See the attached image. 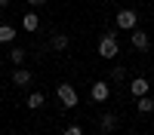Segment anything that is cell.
Instances as JSON below:
<instances>
[{
    "label": "cell",
    "instance_id": "6da1fadb",
    "mask_svg": "<svg viewBox=\"0 0 154 135\" xmlns=\"http://www.w3.org/2000/svg\"><path fill=\"white\" fill-rule=\"evenodd\" d=\"M117 52H120V46H117V34L108 31V34L99 40V55H102V58H114Z\"/></svg>",
    "mask_w": 154,
    "mask_h": 135
},
{
    "label": "cell",
    "instance_id": "7a4b0ae2",
    "mask_svg": "<svg viewBox=\"0 0 154 135\" xmlns=\"http://www.w3.org/2000/svg\"><path fill=\"white\" fill-rule=\"evenodd\" d=\"M56 95H59V104L62 107H77V92H74V86L71 83H59V89H56Z\"/></svg>",
    "mask_w": 154,
    "mask_h": 135
},
{
    "label": "cell",
    "instance_id": "3957f363",
    "mask_svg": "<svg viewBox=\"0 0 154 135\" xmlns=\"http://www.w3.org/2000/svg\"><path fill=\"white\" fill-rule=\"evenodd\" d=\"M89 98H93L96 104L108 101V98H111V86H108V80H96L93 86H89Z\"/></svg>",
    "mask_w": 154,
    "mask_h": 135
},
{
    "label": "cell",
    "instance_id": "277c9868",
    "mask_svg": "<svg viewBox=\"0 0 154 135\" xmlns=\"http://www.w3.org/2000/svg\"><path fill=\"white\" fill-rule=\"evenodd\" d=\"M136 22H139L136 9H120L117 16H114V25H117L120 31H133V28H136Z\"/></svg>",
    "mask_w": 154,
    "mask_h": 135
},
{
    "label": "cell",
    "instance_id": "5b68a950",
    "mask_svg": "<svg viewBox=\"0 0 154 135\" xmlns=\"http://www.w3.org/2000/svg\"><path fill=\"white\" fill-rule=\"evenodd\" d=\"M133 49H139V52H148V34L133 28Z\"/></svg>",
    "mask_w": 154,
    "mask_h": 135
},
{
    "label": "cell",
    "instance_id": "8992f818",
    "mask_svg": "<svg viewBox=\"0 0 154 135\" xmlns=\"http://www.w3.org/2000/svg\"><path fill=\"white\" fill-rule=\"evenodd\" d=\"M22 28L28 31V34H34L37 28H40V16H37V12H25V19H22Z\"/></svg>",
    "mask_w": 154,
    "mask_h": 135
},
{
    "label": "cell",
    "instance_id": "52a82bcc",
    "mask_svg": "<svg viewBox=\"0 0 154 135\" xmlns=\"http://www.w3.org/2000/svg\"><path fill=\"white\" fill-rule=\"evenodd\" d=\"M68 34H53V40H49V49H56V52H65L68 49Z\"/></svg>",
    "mask_w": 154,
    "mask_h": 135
},
{
    "label": "cell",
    "instance_id": "ba28073f",
    "mask_svg": "<svg viewBox=\"0 0 154 135\" xmlns=\"http://www.w3.org/2000/svg\"><path fill=\"white\" fill-rule=\"evenodd\" d=\"M99 129L102 132H114V129H117V117H114V114H102L99 117Z\"/></svg>",
    "mask_w": 154,
    "mask_h": 135
},
{
    "label": "cell",
    "instance_id": "9c48e42d",
    "mask_svg": "<svg viewBox=\"0 0 154 135\" xmlns=\"http://www.w3.org/2000/svg\"><path fill=\"white\" fill-rule=\"evenodd\" d=\"M130 92H133L136 98H139V95H148V80H145V77H136V80L130 83Z\"/></svg>",
    "mask_w": 154,
    "mask_h": 135
},
{
    "label": "cell",
    "instance_id": "30bf717a",
    "mask_svg": "<svg viewBox=\"0 0 154 135\" xmlns=\"http://www.w3.org/2000/svg\"><path fill=\"white\" fill-rule=\"evenodd\" d=\"M136 107H139V114H154V98L139 95V98H136Z\"/></svg>",
    "mask_w": 154,
    "mask_h": 135
},
{
    "label": "cell",
    "instance_id": "8fae6325",
    "mask_svg": "<svg viewBox=\"0 0 154 135\" xmlns=\"http://www.w3.org/2000/svg\"><path fill=\"white\" fill-rule=\"evenodd\" d=\"M12 83H16V86H28L31 83V71H25V68L12 71Z\"/></svg>",
    "mask_w": 154,
    "mask_h": 135
},
{
    "label": "cell",
    "instance_id": "7c38bea8",
    "mask_svg": "<svg viewBox=\"0 0 154 135\" xmlns=\"http://www.w3.org/2000/svg\"><path fill=\"white\" fill-rule=\"evenodd\" d=\"M16 40V28L12 25H0V43H12Z\"/></svg>",
    "mask_w": 154,
    "mask_h": 135
},
{
    "label": "cell",
    "instance_id": "4fadbf2b",
    "mask_svg": "<svg viewBox=\"0 0 154 135\" xmlns=\"http://www.w3.org/2000/svg\"><path fill=\"white\" fill-rule=\"evenodd\" d=\"M43 101H46V95H43V92H31V95H28V107H31V110L43 107Z\"/></svg>",
    "mask_w": 154,
    "mask_h": 135
},
{
    "label": "cell",
    "instance_id": "5bb4252c",
    "mask_svg": "<svg viewBox=\"0 0 154 135\" xmlns=\"http://www.w3.org/2000/svg\"><path fill=\"white\" fill-rule=\"evenodd\" d=\"M9 61H12V65H22V61H25V49L22 46H12L9 49Z\"/></svg>",
    "mask_w": 154,
    "mask_h": 135
},
{
    "label": "cell",
    "instance_id": "9a60e30c",
    "mask_svg": "<svg viewBox=\"0 0 154 135\" xmlns=\"http://www.w3.org/2000/svg\"><path fill=\"white\" fill-rule=\"evenodd\" d=\"M111 80L120 83V80H123V68H111Z\"/></svg>",
    "mask_w": 154,
    "mask_h": 135
},
{
    "label": "cell",
    "instance_id": "2e32d148",
    "mask_svg": "<svg viewBox=\"0 0 154 135\" xmlns=\"http://www.w3.org/2000/svg\"><path fill=\"white\" fill-rule=\"evenodd\" d=\"M65 132H68V135H83V126H77V123H74V126H65Z\"/></svg>",
    "mask_w": 154,
    "mask_h": 135
},
{
    "label": "cell",
    "instance_id": "e0dca14e",
    "mask_svg": "<svg viewBox=\"0 0 154 135\" xmlns=\"http://www.w3.org/2000/svg\"><path fill=\"white\" fill-rule=\"evenodd\" d=\"M28 3H31V6H43L46 0H28Z\"/></svg>",
    "mask_w": 154,
    "mask_h": 135
},
{
    "label": "cell",
    "instance_id": "ac0fdd59",
    "mask_svg": "<svg viewBox=\"0 0 154 135\" xmlns=\"http://www.w3.org/2000/svg\"><path fill=\"white\" fill-rule=\"evenodd\" d=\"M3 6H9V0H0V9H3Z\"/></svg>",
    "mask_w": 154,
    "mask_h": 135
}]
</instances>
